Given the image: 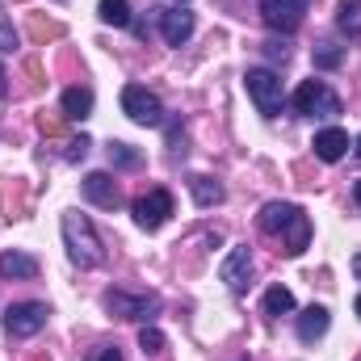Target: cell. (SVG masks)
<instances>
[{
	"label": "cell",
	"mask_w": 361,
	"mask_h": 361,
	"mask_svg": "<svg viewBox=\"0 0 361 361\" xmlns=\"http://www.w3.org/2000/svg\"><path fill=\"white\" fill-rule=\"evenodd\" d=\"M261 231L265 235H286V257H298L311 244V219L290 202H269L261 210Z\"/></svg>",
	"instance_id": "obj_1"
},
{
	"label": "cell",
	"mask_w": 361,
	"mask_h": 361,
	"mask_svg": "<svg viewBox=\"0 0 361 361\" xmlns=\"http://www.w3.org/2000/svg\"><path fill=\"white\" fill-rule=\"evenodd\" d=\"M63 240H68V257H72L80 269H92V265L105 261V248H101L92 223L85 219V214H76V210L63 214Z\"/></svg>",
	"instance_id": "obj_2"
},
{
	"label": "cell",
	"mask_w": 361,
	"mask_h": 361,
	"mask_svg": "<svg viewBox=\"0 0 361 361\" xmlns=\"http://www.w3.org/2000/svg\"><path fill=\"white\" fill-rule=\"evenodd\" d=\"M244 85H248V97L257 101V109H261L265 118H277V114H281L286 92H281V76H277L273 68H248Z\"/></svg>",
	"instance_id": "obj_3"
},
{
	"label": "cell",
	"mask_w": 361,
	"mask_h": 361,
	"mask_svg": "<svg viewBox=\"0 0 361 361\" xmlns=\"http://www.w3.org/2000/svg\"><path fill=\"white\" fill-rule=\"evenodd\" d=\"M294 109L307 114V118H336L341 114V97L324 80H302L298 92H294Z\"/></svg>",
	"instance_id": "obj_4"
},
{
	"label": "cell",
	"mask_w": 361,
	"mask_h": 361,
	"mask_svg": "<svg viewBox=\"0 0 361 361\" xmlns=\"http://www.w3.org/2000/svg\"><path fill=\"white\" fill-rule=\"evenodd\" d=\"M122 109H126V118L139 122V126H160V122H164L160 97L147 92L143 85H126V89H122Z\"/></svg>",
	"instance_id": "obj_5"
},
{
	"label": "cell",
	"mask_w": 361,
	"mask_h": 361,
	"mask_svg": "<svg viewBox=\"0 0 361 361\" xmlns=\"http://www.w3.org/2000/svg\"><path fill=\"white\" fill-rule=\"evenodd\" d=\"M169 214H173V193L169 189H152V193L135 197V223L143 231H160L169 223Z\"/></svg>",
	"instance_id": "obj_6"
},
{
	"label": "cell",
	"mask_w": 361,
	"mask_h": 361,
	"mask_svg": "<svg viewBox=\"0 0 361 361\" xmlns=\"http://www.w3.org/2000/svg\"><path fill=\"white\" fill-rule=\"evenodd\" d=\"M311 0H261V21L277 30V34H294L302 25V13H307Z\"/></svg>",
	"instance_id": "obj_7"
},
{
	"label": "cell",
	"mask_w": 361,
	"mask_h": 361,
	"mask_svg": "<svg viewBox=\"0 0 361 361\" xmlns=\"http://www.w3.org/2000/svg\"><path fill=\"white\" fill-rule=\"evenodd\" d=\"M156 307H160L156 294H126V290H109L105 294V311L118 315V319H147Z\"/></svg>",
	"instance_id": "obj_8"
},
{
	"label": "cell",
	"mask_w": 361,
	"mask_h": 361,
	"mask_svg": "<svg viewBox=\"0 0 361 361\" xmlns=\"http://www.w3.org/2000/svg\"><path fill=\"white\" fill-rule=\"evenodd\" d=\"M4 328H8V336H34V332H42L47 328V307L42 302H17V307H8V315H4Z\"/></svg>",
	"instance_id": "obj_9"
},
{
	"label": "cell",
	"mask_w": 361,
	"mask_h": 361,
	"mask_svg": "<svg viewBox=\"0 0 361 361\" xmlns=\"http://www.w3.org/2000/svg\"><path fill=\"white\" fill-rule=\"evenodd\" d=\"M85 197L92 206H101V210H118L122 206V189H118V180L109 173H89L85 177Z\"/></svg>",
	"instance_id": "obj_10"
},
{
	"label": "cell",
	"mask_w": 361,
	"mask_h": 361,
	"mask_svg": "<svg viewBox=\"0 0 361 361\" xmlns=\"http://www.w3.org/2000/svg\"><path fill=\"white\" fill-rule=\"evenodd\" d=\"M219 277L227 281V290H244L248 281H252V252H248V244H240V248H231V257L223 261V269H219Z\"/></svg>",
	"instance_id": "obj_11"
},
{
	"label": "cell",
	"mask_w": 361,
	"mask_h": 361,
	"mask_svg": "<svg viewBox=\"0 0 361 361\" xmlns=\"http://www.w3.org/2000/svg\"><path fill=\"white\" fill-rule=\"evenodd\" d=\"M160 30H164V42H169V47L189 42V34H193V13H185V8H164V13H160Z\"/></svg>",
	"instance_id": "obj_12"
},
{
	"label": "cell",
	"mask_w": 361,
	"mask_h": 361,
	"mask_svg": "<svg viewBox=\"0 0 361 361\" xmlns=\"http://www.w3.org/2000/svg\"><path fill=\"white\" fill-rule=\"evenodd\" d=\"M0 277H8V281H34L38 277V261L30 252H4L0 257Z\"/></svg>",
	"instance_id": "obj_13"
},
{
	"label": "cell",
	"mask_w": 361,
	"mask_h": 361,
	"mask_svg": "<svg viewBox=\"0 0 361 361\" xmlns=\"http://www.w3.org/2000/svg\"><path fill=\"white\" fill-rule=\"evenodd\" d=\"M311 147H315V156H319V160H328V164H336V160H341V156L349 152V135L332 126V130H319Z\"/></svg>",
	"instance_id": "obj_14"
},
{
	"label": "cell",
	"mask_w": 361,
	"mask_h": 361,
	"mask_svg": "<svg viewBox=\"0 0 361 361\" xmlns=\"http://www.w3.org/2000/svg\"><path fill=\"white\" fill-rule=\"evenodd\" d=\"M324 332H328V311H324V307H307V311L298 315V341L315 345Z\"/></svg>",
	"instance_id": "obj_15"
},
{
	"label": "cell",
	"mask_w": 361,
	"mask_h": 361,
	"mask_svg": "<svg viewBox=\"0 0 361 361\" xmlns=\"http://www.w3.org/2000/svg\"><path fill=\"white\" fill-rule=\"evenodd\" d=\"M336 30H341L349 42H361V0H341V8H336Z\"/></svg>",
	"instance_id": "obj_16"
},
{
	"label": "cell",
	"mask_w": 361,
	"mask_h": 361,
	"mask_svg": "<svg viewBox=\"0 0 361 361\" xmlns=\"http://www.w3.org/2000/svg\"><path fill=\"white\" fill-rule=\"evenodd\" d=\"M63 114H68V118H76V122H80V118H89V114H92V92L80 89V85H76V89H68V92H63Z\"/></svg>",
	"instance_id": "obj_17"
},
{
	"label": "cell",
	"mask_w": 361,
	"mask_h": 361,
	"mask_svg": "<svg viewBox=\"0 0 361 361\" xmlns=\"http://www.w3.org/2000/svg\"><path fill=\"white\" fill-rule=\"evenodd\" d=\"M30 38L42 47V42H55V38H63V25L59 21H51V17H42V13H30Z\"/></svg>",
	"instance_id": "obj_18"
},
{
	"label": "cell",
	"mask_w": 361,
	"mask_h": 361,
	"mask_svg": "<svg viewBox=\"0 0 361 361\" xmlns=\"http://www.w3.org/2000/svg\"><path fill=\"white\" fill-rule=\"evenodd\" d=\"M189 189H193V197H197V206H219L223 202V185L210 177H193L189 180Z\"/></svg>",
	"instance_id": "obj_19"
},
{
	"label": "cell",
	"mask_w": 361,
	"mask_h": 361,
	"mask_svg": "<svg viewBox=\"0 0 361 361\" xmlns=\"http://www.w3.org/2000/svg\"><path fill=\"white\" fill-rule=\"evenodd\" d=\"M294 311V294L286 286H269L265 290V315H290Z\"/></svg>",
	"instance_id": "obj_20"
},
{
	"label": "cell",
	"mask_w": 361,
	"mask_h": 361,
	"mask_svg": "<svg viewBox=\"0 0 361 361\" xmlns=\"http://www.w3.org/2000/svg\"><path fill=\"white\" fill-rule=\"evenodd\" d=\"M97 13H101L105 25H130V4L126 0H101Z\"/></svg>",
	"instance_id": "obj_21"
},
{
	"label": "cell",
	"mask_w": 361,
	"mask_h": 361,
	"mask_svg": "<svg viewBox=\"0 0 361 361\" xmlns=\"http://www.w3.org/2000/svg\"><path fill=\"white\" fill-rule=\"evenodd\" d=\"M109 164H118V169H139L143 156H139L130 143H109Z\"/></svg>",
	"instance_id": "obj_22"
},
{
	"label": "cell",
	"mask_w": 361,
	"mask_h": 361,
	"mask_svg": "<svg viewBox=\"0 0 361 361\" xmlns=\"http://www.w3.org/2000/svg\"><path fill=\"white\" fill-rule=\"evenodd\" d=\"M341 63H345V47L324 42V47L315 51V68H341Z\"/></svg>",
	"instance_id": "obj_23"
},
{
	"label": "cell",
	"mask_w": 361,
	"mask_h": 361,
	"mask_svg": "<svg viewBox=\"0 0 361 361\" xmlns=\"http://www.w3.org/2000/svg\"><path fill=\"white\" fill-rule=\"evenodd\" d=\"M139 349H143V353H160V349H164V336H160L156 328H143V332H139Z\"/></svg>",
	"instance_id": "obj_24"
},
{
	"label": "cell",
	"mask_w": 361,
	"mask_h": 361,
	"mask_svg": "<svg viewBox=\"0 0 361 361\" xmlns=\"http://www.w3.org/2000/svg\"><path fill=\"white\" fill-rule=\"evenodd\" d=\"M89 361H122V353H118L114 345H97V349L89 353Z\"/></svg>",
	"instance_id": "obj_25"
},
{
	"label": "cell",
	"mask_w": 361,
	"mask_h": 361,
	"mask_svg": "<svg viewBox=\"0 0 361 361\" xmlns=\"http://www.w3.org/2000/svg\"><path fill=\"white\" fill-rule=\"evenodd\" d=\"M25 76H30V89H42V68H38V59H25Z\"/></svg>",
	"instance_id": "obj_26"
},
{
	"label": "cell",
	"mask_w": 361,
	"mask_h": 361,
	"mask_svg": "<svg viewBox=\"0 0 361 361\" xmlns=\"http://www.w3.org/2000/svg\"><path fill=\"white\" fill-rule=\"evenodd\" d=\"M265 51H269V59H281V63L290 59V47H286V42H277V38H273V42H265Z\"/></svg>",
	"instance_id": "obj_27"
},
{
	"label": "cell",
	"mask_w": 361,
	"mask_h": 361,
	"mask_svg": "<svg viewBox=\"0 0 361 361\" xmlns=\"http://www.w3.org/2000/svg\"><path fill=\"white\" fill-rule=\"evenodd\" d=\"M38 126H42V135H63V122H59V118H47V114H42Z\"/></svg>",
	"instance_id": "obj_28"
},
{
	"label": "cell",
	"mask_w": 361,
	"mask_h": 361,
	"mask_svg": "<svg viewBox=\"0 0 361 361\" xmlns=\"http://www.w3.org/2000/svg\"><path fill=\"white\" fill-rule=\"evenodd\" d=\"M13 47H17V34H13V25L4 21V25H0V51H13Z\"/></svg>",
	"instance_id": "obj_29"
},
{
	"label": "cell",
	"mask_w": 361,
	"mask_h": 361,
	"mask_svg": "<svg viewBox=\"0 0 361 361\" xmlns=\"http://www.w3.org/2000/svg\"><path fill=\"white\" fill-rule=\"evenodd\" d=\"M85 152H89V139H76V143L68 147V160H85Z\"/></svg>",
	"instance_id": "obj_30"
},
{
	"label": "cell",
	"mask_w": 361,
	"mask_h": 361,
	"mask_svg": "<svg viewBox=\"0 0 361 361\" xmlns=\"http://www.w3.org/2000/svg\"><path fill=\"white\" fill-rule=\"evenodd\" d=\"M8 92V76H4V68H0V97Z\"/></svg>",
	"instance_id": "obj_31"
},
{
	"label": "cell",
	"mask_w": 361,
	"mask_h": 361,
	"mask_svg": "<svg viewBox=\"0 0 361 361\" xmlns=\"http://www.w3.org/2000/svg\"><path fill=\"white\" fill-rule=\"evenodd\" d=\"M353 273H357V281H361V252L353 257Z\"/></svg>",
	"instance_id": "obj_32"
},
{
	"label": "cell",
	"mask_w": 361,
	"mask_h": 361,
	"mask_svg": "<svg viewBox=\"0 0 361 361\" xmlns=\"http://www.w3.org/2000/svg\"><path fill=\"white\" fill-rule=\"evenodd\" d=\"M353 197H357V206H361V180H357V189H353Z\"/></svg>",
	"instance_id": "obj_33"
},
{
	"label": "cell",
	"mask_w": 361,
	"mask_h": 361,
	"mask_svg": "<svg viewBox=\"0 0 361 361\" xmlns=\"http://www.w3.org/2000/svg\"><path fill=\"white\" fill-rule=\"evenodd\" d=\"M30 361H47V357H42V353H34V357H30Z\"/></svg>",
	"instance_id": "obj_34"
},
{
	"label": "cell",
	"mask_w": 361,
	"mask_h": 361,
	"mask_svg": "<svg viewBox=\"0 0 361 361\" xmlns=\"http://www.w3.org/2000/svg\"><path fill=\"white\" fill-rule=\"evenodd\" d=\"M357 315H361V294H357Z\"/></svg>",
	"instance_id": "obj_35"
},
{
	"label": "cell",
	"mask_w": 361,
	"mask_h": 361,
	"mask_svg": "<svg viewBox=\"0 0 361 361\" xmlns=\"http://www.w3.org/2000/svg\"><path fill=\"white\" fill-rule=\"evenodd\" d=\"M357 156H361V139H357Z\"/></svg>",
	"instance_id": "obj_36"
}]
</instances>
